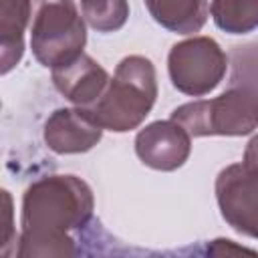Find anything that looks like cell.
Returning <instances> with one entry per match:
<instances>
[{
    "mask_svg": "<svg viewBox=\"0 0 258 258\" xmlns=\"http://www.w3.org/2000/svg\"><path fill=\"white\" fill-rule=\"evenodd\" d=\"M93 216L89 187L73 175H52L28 187L22 212L18 256L75 254V230Z\"/></svg>",
    "mask_w": 258,
    "mask_h": 258,
    "instance_id": "6da1fadb",
    "label": "cell"
},
{
    "mask_svg": "<svg viewBox=\"0 0 258 258\" xmlns=\"http://www.w3.org/2000/svg\"><path fill=\"white\" fill-rule=\"evenodd\" d=\"M155 101V73L147 58L121 60L115 79L91 107H81L99 127L127 131L139 125Z\"/></svg>",
    "mask_w": 258,
    "mask_h": 258,
    "instance_id": "7a4b0ae2",
    "label": "cell"
},
{
    "mask_svg": "<svg viewBox=\"0 0 258 258\" xmlns=\"http://www.w3.org/2000/svg\"><path fill=\"white\" fill-rule=\"evenodd\" d=\"M30 44L44 67H64L83 54L85 24L73 0H30Z\"/></svg>",
    "mask_w": 258,
    "mask_h": 258,
    "instance_id": "3957f363",
    "label": "cell"
},
{
    "mask_svg": "<svg viewBox=\"0 0 258 258\" xmlns=\"http://www.w3.org/2000/svg\"><path fill=\"white\" fill-rule=\"evenodd\" d=\"M171 119L189 135H244L258 125V93L240 87L214 101L187 103Z\"/></svg>",
    "mask_w": 258,
    "mask_h": 258,
    "instance_id": "277c9868",
    "label": "cell"
},
{
    "mask_svg": "<svg viewBox=\"0 0 258 258\" xmlns=\"http://www.w3.org/2000/svg\"><path fill=\"white\" fill-rule=\"evenodd\" d=\"M222 216L242 234L258 238V137L246 149L242 165L224 169L216 183Z\"/></svg>",
    "mask_w": 258,
    "mask_h": 258,
    "instance_id": "5b68a950",
    "label": "cell"
},
{
    "mask_svg": "<svg viewBox=\"0 0 258 258\" xmlns=\"http://www.w3.org/2000/svg\"><path fill=\"white\" fill-rule=\"evenodd\" d=\"M226 71V56L212 38L179 42L169 52V75L173 87L187 95L212 91Z\"/></svg>",
    "mask_w": 258,
    "mask_h": 258,
    "instance_id": "8992f818",
    "label": "cell"
},
{
    "mask_svg": "<svg viewBox=\"0 0 258 258\" xmlns=\"http://www.w3.org/2000/svg\"><path fill=\"white\" fill-rule=\"evenodd\" d=\"M137 153L143 163L155 169H173L185 161L189 153V137L173 119L153 123L137 135Z\"/></svg>",
    "mask_w": 258,
    "mask_h": 258,
    "instance_id": "52a82bcc",
    "label": "cell"
},
{
    "mask_svg": "<svg viewBox=\"0 0 258 258\" xmlns=\"http://www.w3.org/2000/svg\"><path fill=\"white\" fill-rule=\"evenodd\" d=\"M101 137V127L83 111L60 109L46 123L44 139L58 153H75L93 147Z\"/></svg>",
    "mask_w": 258,
    "mask_h": 258,
    "instance_id": "ba28073f",
    "label": "cell"
},
{
    "mask_svg": "<svg viewBox=\"0 0 258 258\" xmlns=\"http://www.w3.org/2000/svg\"><path fill=\"white\" fill-rule=\"evenodd\" d=\"M54 85L67 99L81 107H91L107 87V73L89 56L81 54L64 67L52 69Z\"/></svg>",
    "mask_w": 258,
    "mask_h": 258,
    "instance_id": "9c48e42d",
    "label": "cell"
},
{
    "mask_svg": "<svg viewBox=\"0 0 258 258\" xmlns=\"http://www.w3.org/2000/svg\"><path fill=\"white\" fill-rule=\"evenodd\" d=\"M151 16L173 32H196L208 16L206 0H145Z\"/></svg>",
    "mask_w": 258,
    "mask_h": 258,
    "instance_id": "30bf717a",
    "label": "cell"
},
{
    "mask_svg": "<svg viewBox=\"0 0 258 258\" xmlns=\"http://www.w3.org/2000/svg\"><path fill=\"white\" fill-rule=\"evenodd\" d=\"M30 16V0H2V73L22 56V32Z\"/></svg>",
    "mask_w": 258,
    "mask_h": 258,
    "instance_id": "8fae6325",
    "label": "cell"
},
{
    "mask_svg": "<svg viewBox=\"0 0 258 258\" xmlns=\"http://www.w3.org/2000/svg\"><path fill=\"white\" fill-rule=\"evenodd\" d=\"M214 22L232 34L250 32L258 26V0H212Z\"/></svg>",
    "mask_w": 258,
    "mask_h": 258,
    "instance_id": "7c38bea8",
    "label": "cell"
},
{
    "mask_svg": "<svg viewBox=\"0 0 258 258\" xmlns=\"http://www.w3.org/2000/svg\"><path fill=\"white\" fill-rule=\"evenodd\" d=\"M81 6L89 24L99 32L121 28L129 14L125 0H81Z\"/></svg>",
    "mask_w": 258,
    "mask_h": 258,
    "instance_id": "4fadbf2b",
    "label": "cell"
}]
</instances>
